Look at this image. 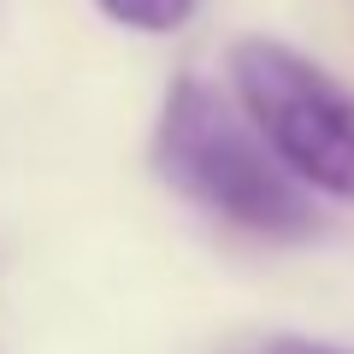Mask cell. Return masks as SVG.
Wrapping results in <instances>:
<instances>
[{
  "instance_id": "cell-3",
  "label": "cell",
  "mask_w": 354,
  "mask_h": 354,
  "mask_svg": "<svg viewBox=\"0 0 354 354\" xmlns=\"http://www.w3.org/2000/svg\"><path fill=\"white\" fill-rule=\"evenodd\" d=\"M113 24L124 30H142V36H171V30L189 24L195 0H95Z\"/></svg>"
},
{
  "instance_id": "cell-2",
  "label": "cell",
  "mask_w": 354,
  "mask_h": 354,
  "mask_svg": "<svg viewBox=\"0 0 354 354\" xmlns=\"http://www.w3.org/2000/svg\"><path fill=\"white\" fill-rule=\"evenodd\" d=\"M230 83L254 130L307 189L354 201V95L325 65L290 41L248 36L230 48Z\"/></svg>"
},
{
  "instance_id": "cell-4",
  "label": "cell",
  "mask_w": 354,
  "mask_h": 354,
  "mask_svg": "<svg viewBox=\"0 0 354 354\" xmlns=\"http://www.w3.org/2000/svg\"><path fill=\"white\" fill-rule=\"evenodd\" d=\"M266 354H348V348H337V342H313V337H278Z\"/></svg>"
},
{
  "instance_id": "cell-1",
  "label": "cell",
  "mask_w": 354,
  "mask_h": 354,
  "mask_svg": "<svg viewBox=\"0 0 354 354\" xmlns=\"http://www.w3.org/2000/svg\"><path fill=\"white\" fill-rule=\"evenodd\" d=\"M153 171L213 218L272 242H301L319 230L307 183L278 160L248 113L213 95L201 77H177L153 124Z\"/></svg>"
}]
</instances>
